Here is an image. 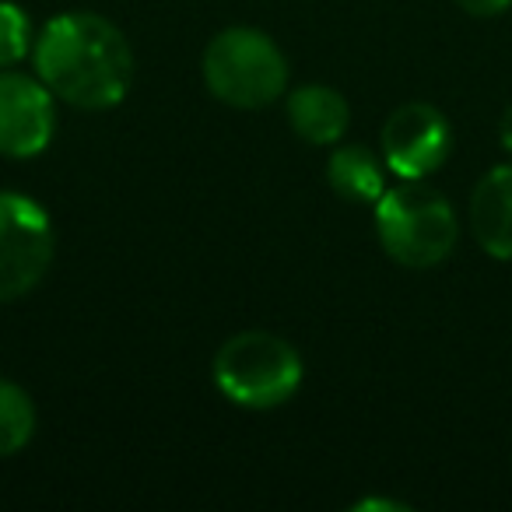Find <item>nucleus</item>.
I'll use <instances>...</instances> for the list:
<instances>
[{"instance_id":"nucleus-3","label":"nucleus","mask_w":512,"mask_h":512,"mask_svg":"<svg viewBox=\"0 0 512 512\" xmlns=\"http://www.w3.org/2000/svg\"><path fill=\"white\" fill-rule=\"evenodd\" d=\"M302 358L285 337L246 330L221 344L214 355V386L235 407L271 411L295 397L302 386Z\"/></svg>"},{"instance_id":"nucleus-1","label":"nucleus","mask_w":512,"mask_h":512,"mask_svg":"<svg viewBox=\"0 0 512 512\" xmlns=\"http://www.w3.org/2000/svg\"><path fill=\"white\" fill-rule=\"evenodd\" d=\"M36 74L57 99L78 109H113L134 85V50L109 18L60 15L36 39Z\"/></svg>"},{"instance_id":"nucleus-12","label":"nucleus","mask_w":512,"mask_h":512,"mask_svg":"<svg viewBox=\"0 0 512 512\" xmlns=\"http://www.w3.org/2000/svg\"><path fill=\"white\" fill-rule=\"evenodd\" d=\"M32 50V25L18 4L0 0V71L15 67Z\"/></svg>"},{"instance_id":"nucleus-10","label":"nucleus","mask_w":512,"mask_h":512,"mask_svg":"<svg viewBox=\"0 0 512 512\" xmlns=\"http://www.w3.org/2000/svg\"><path fill=\"white\" fill-rule=\"evenodd\" d=\"M383 165L369 148L362 144H344L330 155L327 162V179L344 200L351 204H376L386 193V176Z\"/></svg>"},{"instance_id":"nucleus-9","label":"nucleus","mask_w":512,"mask_h":512,"mask_svg":"<svg viewBox=\"0 0 512 512\" xmlns=\"http://www.w3.org/2000/svg\"><path fill=\"white\" fill-rule=\"evenodd\" d=\"M292 130L309 144H337L351 123V109L341 92L327 85H302L288 95Z\"/></svg>"},{"instance_id":"nucleus-4","label":"nucleus","mask_w":512,"mask_h":512,"mask_svg":"<svg viewBox=\"0 0 512 512\" xmlns=\"http://www.w3.org/2000/svg\"><path fill=\"white\" fill-rule=\"evenodd\" d=\"M207 92L235 109H264L288 88V60L267 32L235 25L204 50Z\"/></svg>"},{"instance_id":"nucleus-15","label":"nucleus","mask_w":512,"mask_h":512,"mask_svg":"<svg viewBox=\"0 0 512 512\" xmlns=\"http://www.w3.org/2000/svg\"><path fill=\"white\" fill-rule=\"evenodd\" d=\"M498 141H502V148L512 155V106H505L502 120H498Z\"/></svg>"},{"instance_id":"nucleus-7","label":"nucleus","mask_w":512,"mask_h":512,"mask_svg":"<svg viewBox=\"0 0 512 512\" xmlns=\"http://www.w3.org/2000/svg\"><path fill=\"white\" fill-rule=\"evenodd\" d=\"M57 130L53 92L39 78L0 71V155L36 158L50 148Z\"/></svg>"},{"instance_id":"nucleus-14","label":"nucleus","mask_w":512,"mask_h":512,"mask_svg":"<svg viewBox=\"0 0 512 512\" xmlns=\"http://www.w3.org/2000/svg\"><path fill=\"white\" fill-rule=\"evenodd\" d=\"M369 509H386V512H407L404 502H386V498H362L355 505V512H369Z\"/></svg>"},{"instance_id":"nucleus-8","label":"nucleus","mask_w":512,"mask_h":512,"mask_svg":"<svg viewBox=\"0 0 512 512\" xmlns=\"http://www.w3.org/2000/svg\"><path fill=\"white\" fill-rule=\"evenodd\" d=\"M470 232L495 260H512V162L484 172L470 193Z\"/></svg>"},{"instance_id":"nucleus-2","label":"nucleus","mask_w":512,"mask_h":512,"mask_svg":"<svg viewBox=\"0 0 512 512\" xmlns=\"http://www.w3.org/2000/svg\"><path fill=\"white\" fill-rule=\"evenodd\" d=\"M376 235L393 264L428 271L449 260L460 239L456 211L421 179H400L376 200Z\"/></svg>"},{"instance_id":"nucleus-11","label":"nucleus","mask_w":512,"mask_h":512,"mask_svg":"<svg viewBox=\"0 0 512 512\" xmlns=\"http://www.w3.org/2000/svg\"><path fill=\"white\" fill-rule=\"evenodd\" d=\"M32 435H36L32 397L11 379H0V460L29 446Z\"/></svg>"},{"instance_id":"nucleus-5","label":"nucleus","mask_w":512,"mask_h":512,"mask_svg":"<svg viewBox=\"0 0 512 512\" xmlns=\"http://www.w3.org/2000/svg\"><path fill=\"white\" fill-rule=\"evenodd\" d=\"M53 221L32 197L0 190V302L36 292L53 264Z\"/></svg>"},{"instance_id":"nucleus-6","label":"nucleus","mask_w":512,"mask_h":512,"mask_svg":"<svg viewBox=\"0 0 512 512\" xmlns=\"http://www.w3.org/2000/svg\"><path fill=\"white\" fill-rule=\"evenodd\" d=\"M383 162L400 179H425L449 158L453 148V127L442 109L428 102H407L393 109L379 134Z\"/></svg>"},{"instance_id":"nucleus-13","label":"nucleus","mask_w":512,"mask_h":512,"mask_svg":"<svg viewBox=\"0 0 512 512\" xmlns=\"http://www.w3.org/2000/svg\"><path fill=\"white\" fill-rule=\"evenodd\" d=\"M456 4L474 18H495L502 11H509L512 0H456Z\"/></svg>"}]
</instances>
